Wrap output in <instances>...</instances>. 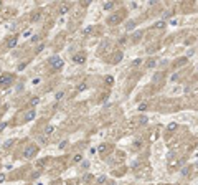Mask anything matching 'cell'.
Masks as SVG:
<instances>
[{
	"instance_id": "83f0119b",
	"label": "cell",
	"mask_w": 198,
	"mask_h": 185,
	"mask_svg": "<svg viewBox=\"0 0 198 185\" xmlns=\"http://www.w3.org/2000/svg\"><path fill=\"white\" fill-rule=\"evenodd\" d=\"M188 170H190L188 167H187V169H183V170H182V175H187V174H188Z\"/></svg>"
},
{
	"instance_id": "6da1fadb",
	"label": "cell",
	"mask_w": 198,
	"mask_h": 185,
	"mask_svg": "<svg viewBox=\"0 0 198 185\" xmlns=\"http://www.w3.org/2000/svg\"><path fill=\"white\" fill-rule=\"evenodd\" d=\"M46 63H48V65L51 66L53 70H61V68L65 66V61H63V59L59 58V56H50Z\"/></svg>"
},
{
	"instance_id": "e0dca14e",
	"label": "cell",
	"mask_w": 198,
	"mask_h": 185,
	"mask_svg": "<svg viewBox=\"0 0 198 185\" xmlns=\"http://www.w3.org/2000/svg\"><path fill=\"white\" fill-rule=\"evenodd\" d=\"M112 7H114V3H112V2H107V3L104 5V8H106V10H111Z\"/></svg>"
},
{
	"instance_id": "5b68a950",
	"label": "cell",
	"mask_w": 198,
	"mask_h": 185,
	"mask_svg": "<svg viewBox=\"0 0 198 185\" xmlns=\"http://www.w3.org/2000/svg\"><path fill=\"white\" fill-rule=\"evenodd\" d=\"M73 61H74V63H84L86 61V55L84 53H78V55L73 56Z\"/></svg>"
},
{
	"instance_id": "484cf974",
	"label": "cell",
	"mask_w": 198,
	"mask_h": 185,
	"mask_svg": "<svg viewBox=\"0 0 198 185\" xmlns=\"http://www.w3.org/2000/svg\"><path fill=\"white\" fill-rule=\"evenodd\" d=\"M7 127V122H2V124H0V132L3 131V129H5Z\"/></svg>"
},
{
	"instance_id": "7a4b0ae2",
	"label": "cell",
	"mask_w": 198,
	"mask_h": 185,
	"mask_svg": "<svg viewBox=\"0 0 198 185\" xmlns=\"http://www.w3.org/2000/svg\"><path fill=\"white\" fill-rule=\"evenodd\" d=\"M15 81V76L12 73H7V74H2L0 76V88H8Z\"/></svg>"
},
{
	"instance_id": "44dd1931",
	"label": "cell",
	"mask_w": 198,
	"mask_h": 185,
	"mask_svg": "<svg viewBox=\"0 0 198 185\" xmlns=\"http://www.w3.org/2000/svg\"><path fill=\"white\" fill-rule=\"evenodd\" d=\"M66 145H68V140H63V142L59 144V149H65Z\"/></svg>"
},
{
	"instance_id": "9c48e42d",
	"label": "cell",
	"mask_w": 198,
	"mask_h": 185,
	"mask_svg": "<svg viewBox=\"0 0 198 185\" xmlns=\"http://www.w3.org/2000/svg\"><path fill=\"white\" fill-rule=\"evenodd\" d=\"M147 107H149V106L145 104V103H142V104H139V111L144 112V111H147Z\"/></svg>"
},
{
	"instance_id": "3957f363",
	"label": "cell",
	"mask_w": 198,
	"mask_h": 185,
	"mask_svg": "<svg viewBox=\"0 0 198 185\" xmlns=\"http://www.w3.org/2000/svg\"><path fill=\"white\" fill-rule=\"evenodd\" d=\"M36 152H38V147H36V145H28V147H26L25 151H23V157H26V159H32L33 155L36 154Z\"/></svg>"
},
{
	"instance_id": "5bb4252c",
	"label": "cell",
	"mask_w": 198,
	"mask_h": 185,
	"mask_svg": "<svg viewBox=\"0 0 198 185\" xmlns=\"http://www.w3.org/2000/svg\"><path fill=\"white\" fill-rule=\"evenodd\" d=\"M53 131H55V127H53V126H48V127L45 129V134H51Z\"/></svg>"
},
{
	"instance_id": "4dcf8cb0",
	"label": "cell",
	"mask_w": 198,
	"mask_h": 185,
	"mask_svg": "<svg viewBox=\"0 0 198 185\" xmlns=\"http://www.w3.org/2000/svg\"><path fill=\"white\" fill-rule=\"evenodd\" d=\"M170 15H172V12H167V13H164V18H168Z\"/></svg>"
},
{
	"instance_id": "8992f818",
	"label": "cell",
	"mask_w": 198,
	"mask_h": 185,
	"mask_svg": "<svg viewBox=\"0 0 198 185\" xmlns=\"http://www.w3.org/2000/svg\"><path fill=\"white\" fill-rule=\"evenodd\" d=\"M69 8H71V5H69V3H63V5L59 7V15H65V13L68 12Z\"/></svg>"
},
{
	"instance_id": "f1b7e54d",
	"label": "cell",
	"mask_w": 198,
	"mask_h": 185,
	"mask_svg": "<svg viewBox=\"0 0 198 185\" xmlns=\"http://www.w3.org/2000/svg\"><path fill=\"white\" fill-rule=\"evenodd\" d=\"M43 48H45V45H40L38 48H36V53H40V51H41V50H43Z\"/></svg>"
},
{
	"instance_id": "f546056e",
	"label": "cell",
	"mask_w": 198,
	"mask_h": 185,
	"mask_svg": "<svg viewBox=\"0 0 198 185\" xmlns=\"http://www.w3.org/2000/svg\"><path fill=\"white\" fill-rule=\"evenodd\" d=\"M5 177H7L5 174H0V182H3V180H5Z\"/></svg>"
},
{
	"instance_id": "4fadbf2b",
	"label": "cell",
	"mask_w": 198,
	"mask_h": 185,
	"mask_svg": "<svg viewBox=\"0 0 198 185\" xmlns=\"http://www.w3.org/2000/svg\"><path fill=\"white\" fill-rule=\"evenodd\" d=\"M55 98H56V101H59V99H63V98H65V92H63V91H59L58 94L55 96Z\"/></svg>"
},
{
	"instance_id": "9a60e30c",
	"label": "cell",
	"mask_w": 198,
	"mask_h": 185,
	"mask_svg": "<svg viewBox=\"0 0 198 185\" xmlns=\"http://www.w3.org/2000/svg\"><path fill=\"white\" fill-rule=\"evenodd\" d=\"M139 65H142V59L139 58V59H134L132 61V66H139Z\"/></svg>"
},
{
	"instance_id": "8fae6325",
	"label": "cell",
	"mask_w": 198,
	"mask_h": 185,
	"mask_svg": "<svg viewBox=\"0 0 198 185\" xmlns=\"http://www.w3.org/2000/svg\"><path fill=\"white\" fill-rule=\"evenodd\" d=\"M122 59V53H116V58H114V63H119Z\"/></svg>"
},
{
	"instance_id": "2e32d148",
	"label": "cell",
	"mask_w": 198,
	"mask_h": 185,
	"mask_svg": "<svg viewBox=\"0 0 198 185\" xmlns=\"http://www.w3.org/2000/svg\"><path fill=\"white\" fill-rule=\"evenodd\" d=\"M177 129V122H172V124H168V131H175Z\"/></svg>"
},
{
	"instance_id": "277c9868",
	"label": "cell",
	"mask_w": 198,
	"mask_h": 185,
	"mask_svg": "<svg viewBox=\"0 0 198 185\" xmlns=\"http://www.w3.org/2000/svg\"><path fill=\"white\" fill-rule=\"evenodd\" d=\"M35 116H36V111H35V107H32V109H28V111L25 112V116H23V121H22V122H30V121L35 119Z\"/></svg>"
},
{
	"instance_id": "d4e9b609",
	"label": "cell",
	"mask_w": 198,
	"mask_h": 185,
	"mask_svg": "<svg viewBox=\"0 0 198 185\" xmlns=\"http://www.w3.org/2000/svg\"><path fill=\"white\" fill-rule=\"evenodd\" d=\"M38 40H40V36H38V35H35V36H33V38H32V43H36Z\"/></svg>"
},
{
	"instance_id": "d6986e66",
	"label": "cell",
	"mask_w": 198,
	"mask_h": 185,
	"mask_svg": "<svg viewBox=\"0 0 198 185\" xmlns=\"http://www.w3.org/2000/svg\"><path fill=\"white\" fill-rule=\"evenodd\" d=\"M26 65H28V61H23V63L18 66V70H25V66H26Z\"/></svg>"
},
{
	"instance_id": "4316f807",
	"label": "cell",
	"mask_w": 198,
	"mask_h": 185,
	"mask_svg": "<svg viewBox=\"0 0 198 185\" xmlns=\"http://www.w3.org/2000/svg\"><path fill=\"white\" fill-rule=\"evenodd\" d=\"M154 66H155V61H154V59H150V61H149V68H154Z\"/></svg>"
},
{
	"instance_id": "ba28073f",
	"label": "cell",
	"mask_w": 198,
	"mask_h": 185,
	"mask_svg": "<svg viewBox=\"0 0 198 185\" xmlns=\"http://www.w3.org/2000/svg\"><path fill=\"white\" fill-rule=\"evenodd\" d=\"M81 159H83V155H81V154H76V155L73 157V162H76V164H78V162H81Z\"/></svg>"
},
{
	"instance_id": "52a82bcc",
	"label": "cell",
	"mask_w": 198,
	"mask_h": 185,
	"mask_svg": "<svg viewBox=\"0 0 198 185\" xmlns=\"http://www.w3.org/2000/svg\"><path fill=\"white\" fill-rule=\"evenodd\" d=\"M13 46H17V38H10L7 43V48H13Z\"/></svg>"
},
{
	"instance_id": "ac0fdd59",
	"label": "cell",
	"mask_w": 198,
	"mask_h": 185,
	"mask_svg": "<svg viewBox=\"0 0 198 185\" xmlns=\"http://www.w3.org/2000/svg\"><path fill=\"white\" fill-rule=\"evenodd\" d=\"M112 81H114L112 76H106V83H107V84H112Z\"/></svg>"
},
{
	"instance_id": "ffe728a7",
	"label": "cell",
	"mask_w": 198,
	"mask_h": 185,
	"mask_svg": "<svg viewBox=\"0 0 198 185\" xmlns=\"http://www.w3.org/2000/svg\"><path fill=\"white\" fill-rule=\"evenodd\" d=\"M139 121H140V124H147V117H145V116H142Z\"/></svg>"
},
{
	"instance_id": "603a6c76",
	"label": "cell",
	"mask_w": 198,
	"mask_h": 185,
	"mask_svg": "<svg viewBox=\"0 0 198 185\" xmlns=\"http://www.w3.org/2000/svg\"><path fill=\"white\" fill-rule=\"evenodd\" d=\"M83 89H86V84H84V83H81V84L78 86V91H83Z\"/></svg>"
},
{
	"instance_id": "1f68e13d",
	"label": "cell",
	"mask_w": 198,
	"mask_h": 185,
	"mask_svg": "<svg viewBox=\"0 0 198 185\" xmlns=\"http://www.w3.org/2000/svg\"><path fill=\"white\" fill-rule=\"evenodd\" d=\"M2 5H3V3H2V2H0V8H2Z\"/></svg>"
},
{
	"instance_id": "7c38bea8",
	"label": "cell",
	"mask_w": 198,
	"mask_h": 185,
	"mask_svg": "<svg viewBox=\"0 0 198 185\" xmlns=\"http://www.w3.org/2000/svg\"><path fill=\"white\" fill-rule=\"evenodd\" d=\"M165 26V22H157L155 25H154V28H164Z\"/></svg>"
},
{
	"instance_id": "7402d4cb",
	"label": "cell",
	"mask_w": 198,
	"mask_h": 185,
	"mask_svg": "<svg viewBox=\"0 0 198 185\" xmlns=\"http://www.w3.org/2000/svg\"><path fill=\"white\" fill-rule=\"evenodd\" d=\"M98 182H99V184H104V182H106V177H104V175H101V177L98 178Z\"/></svg>"
},
{
	"instance_id": "cb8c5ba5",
	"label": "cell",
	"mask_w": 198,
	"mask_h": 185,
	"mask_svg": "<svg viewBox=\"0 0 198 185\" xmlns=\"http://www.w3.org/2000/svg\"><path fill=\"white\" fill-rule=\"evenodd\" d=\"M38 101H40L38 98H33V99H32V104H33V106H36V104H38Z\"/></svg>"
},
{
	"instance_id": "30bf717a",
	"label": "cell",
	"mask_w": 198,
	"mask_h": 185,
	"mask_svg": "<svg viewBox=\"0 0 198 185\" xmlns=\"http://www.w3.org/2000/svg\"><path fill=\"white\" fill-rule=\"evenodd\" d=\"M134 26H135V22H134V20H131V22H127V30H132Z\"/></svg>"
},
{
	"instance_id": "d6a6232c",
	"label": "cell",
	"mask_w": 198,
	"mask_h": 185,
	"mask_svg": "<svg viewBox=\"0 0 198 185\" xmlns=\"http://www.w3.org/2000/svg\"><path fill=\"white\" fill-rule=\"evenodd\" d=\"M197 167H198V162H197Z\"/></svg>"
}]
</instances>
